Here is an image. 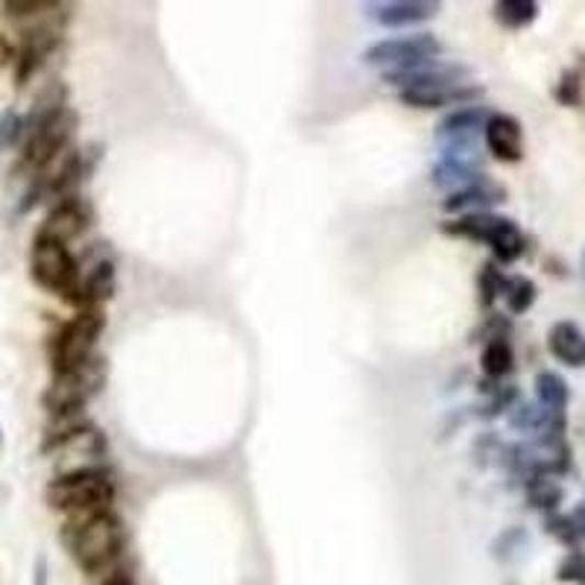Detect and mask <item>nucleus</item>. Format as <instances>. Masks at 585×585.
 <instances>
[{
	"instance_id": "7c9ffc66",
	"label": "nucleus",
	"mask_w": 585,
	"mask_h": 585,
	"mask_svg": "<svg viewBox=\"0 0 585 585\" xmlns=\"http://www.w3.org/2000/svg\"><path fill=\"white\" fill-rule=\"evenodd\" d=\"M105 585H135V583H132V580H126V577H121V574H117V577H112V580H109V583H105Z\"/></svg>"
},
{
	"instance_id": "c85d7f7f",
	"label": "nucleus",
	"mask_w": 585,
	"mask_h": 585,
	"mask_svg": "<svg viewBox=\"0 0 585 585\" xmlns=\"http://www.w3.org/2000/svg\"><path fill=\"white\" fill-rule=\"evenodd\" d=\"M556 577H560L562 583L585 585V551L574 548V551H571L569 556H565V560L560 562V569H556Z\"/></svg>"
},
{
	"instance_id": "f03ea898",
	"label": "nucleus",
	"mask_w": 585,
	"mask_h": 585,
	"mask_svg": "<svg viewBox=\"0 0 585 585\" xmlns=\"http://www.w3.org/2000/svg\"><path fill=\"white\" fill-rule=\"evenodd\" d=\"M44 454H53L59 460L61 474L86 472V469H103L109 457V442L105 434L91 421L53 419L47 439H44Z\"/></svg>"
},
{
	"instance_id": "a211bd4d",
	"label": "nucleus",
	"mask_w": 585,
	"mask_h": 585,
	"mask_svg": "<svg viewBox=\"0 0 585 585\" xmlns=\"http://www.w3.org/2000/svg\"><path fill=\"white\" fill-rule=\"evenodd\" d=\"M548 351L571 369L585 367V331L577 323L562 319L548 331Z\"/></svg>"
},
{
	"instance_id": "cd10ccee",
	"label": "nucleus",
	"mask_w": 585,
	"mask_h": 585,
	"mask_svg": "<svg viewBox=\"0 0 585 585\" xmlns=\"http://www.w3.org/2000/svg\"><path fill=\"white\" fill-rule=\"evenodd\" d=\"M21 138H24V117L18 112L0 114V153L21 144Z\"/></svg>"
},
{
	"instance_id": "c756f323",
	"label": "nucleus",
	"mask_w": 585,
	"mask_h": 585,
	"mask_svg": "<svg viewBox=\"0 0 585 585\" xmlns=\"http://www.w3.org/2000/svg\"><path fill=\"white\" fill-rule=\"evenodd\" d=\"M15 61V44L9 42L7 35H0V70Z\"/></svg>"
},
{
	"instance_id": "dca6fc26",
	"label": "nucleus",
	"mask_w": 585,
	"mask_h": 585,
	"mask_svg": "<svg viewBox=\"0 0 585 585\" xmlns=\"http://www.w3.org/2000/svg\"><path fill=\"white\" fill-rule=\"evenodd\" d=\"M483 97V88L474 82H460V86H437L419 88V91H402V103L413 109H446V105H474Z\"/></svg>"
},
{
	"instance_id": "2f4dec72",
	"label": "nucleus",
	"mask_w": 585,
	"mask_h": 585,
	"mask_svg": "<svg viewBox=\"0 0 585 585\" xmlns=\"http://www.w3.org/2000/svg\"><path fill=\"white\" fill-rule=\"evenodd\" d=\"M0 442H3V437H0Z\"/></svg>"
},
{
	"instance_id": "a878e982",
	"label": "nucleus",
	"mask_w": 585,
	"mask_h": 585,
	"mask_svg": "<svg viewBox=\"0 0 585 585\" xmlns=\"http://www.w3.org/2000/svg\"><path fill=\"white\" fill-rule=\"evenodd\" d=\"M553 97H556V103L569 105V109H577L583 105V79H580V70H565L553 88Z\"/></svg>"
},
{
	"instance_id": "5701e85b",
	"label": "nucleus",
	"mask_w": 585,
	"mask_h": 585,
	"mask_svg": "<svg viewBox=\"0 0 585 585\" xmlns=\"http://www.w3.org/2000/svg\"><path fill=\"white\" fill-rule=\"evenodd\" d=\"M527 492V504L533 509H542V513H556L565 498V490H562L560 483L553 481V477H533V481L525 483Z\"/></svg>"
},
{
	"instance_id": "f257e3e1",
	"label": "nucleus",
	"mask_w": 585,
	"mask_h": 585,
	"mask_svg": "<svg viewBox=\"0 0 585 585\" xmlns=\"http://www.w3.org/2000/svg\"><path fill=\"white\" fill-rule=\"evenodd\" d=\"M61 542L77 560L79 569L97 574V571L112 569L114 562L121 560L126 548V527L112 509L94 513V516H77L61 527Z\"/></svg>"
},
{
	"instance_id": "2eb2a0df",
	"label": "nucleus",
	"mask_w": 585,
	"mask_h": 585,
	"mask_svg": "<svg viewBox=\"0 0 585 585\" xmlns=\"http://www.w3.org/2000/svg\"><path fill=\"white\" fill-rule=\"evenodd\" d=\"M61 47V33H26L15 50V82L26 86Z\"/></svg>"
},
{
	"instance_id": "412c9836",
	"label": "nucleus",
	"mask_w": 585,
	"mask_h": 585,
	"mask_svg": "<svg viewBox=\"0 0 585 585\" xmlns=\"http://www.w3.org/2000/svg\"><path fill=\"white\" fill-rule=\"evenodd\" d=\"M481 367L490 381H500V378H507L516 369V355H513V346H509L507 337H498V340H490L483 346Z\"/></svg>"
},
{
	"instance_id": "f3484780",
	"label": "nucleus",
	"mask_w": 585,
	"mask_h": 585,
	"mask_svg": "<svg viewBox=\"0 0 585 585\" xmlns=\"http://www.w3.org/2000/svg\"><path fill=\"white\" fill-rule=\"evenodd\" d=\"M439 12L434 0H390V3H369L367 15L381 26H413Z\"/></svg>"
},
{
	"instance_id": "7ed1b4c3",
	"label": "nucleus",
	"mask_w": 585,
	"mask_h": 585,
	"mask_svg": "<svg viewBox=\"0 0 585 585\" xmlns=\"http://www.w3.org/2000/svg\"><path fill=\"white\" fill-rule=\"evenodd\" d=\"M44 500L56 513H68L70 518L94 516V513H109L114 500L112 474L105 469H86V472L59 474L50 481Z\"/></svg>"
},
{
	"instance_id": "9b49d317",
	"label": "nucleus",
	"mask_w": 585,
	"mask_h": 585,
	"mask_svg": "<svg viewBox=\"0 0 585 585\" xmlns=\"http://www.w3.org/2000/svg\"><path fill=\"white\" fill-rule=\"evenodd\" d=\"M472 70L460 65V61H425V65H413V68L393 70L384 74L386 86H395L398 91H419V88H437V86H460L469 82Z\"/></svg>"
},
{
	"instance_id": "393cba45",
	"label": "nucleus",
	"mask_w": 585,
	"mask_h": 585,
	"mask_svg": "<svg viewBox=\"0 0 585 585\" xmlns=\"http://www.w3.org/2000/svg\"><path fill=\"white\" fill-rule=\"evenodd\" d=\"M507 279L498 263L490 261L481 267V275H477V290H481V305L492 307L504 296V288H507Z\"/></svg>"
},
{
	"instance_id": "6ab92c4d",
	"label": "nucleus",
	"mask_w": 585,
	"mask_h": 585,
	"mask_svg": "<svg viewBox=\"0 0 585 585\" xmlns=\"http://www.w3.org/2000/svg\"><path fill=\"white\" fill-rule=\"evenodd\" d=\"M490 117L492 112L490 109H483V105H463V109H457V112H451L448 117H442V123L437 126V138H477Z\"/></svg>"
},
{
	"instance_id": "39448f33",
	"label": "nucleus",
	"mask_w": 585,
	"mask_h": 585,
	"mask_svg": "<svg viewBox=\"0 0 585 585\" xmlns=\"http://www.w3.org/2000/svg\"><path fill=\"white\" fill-rule=\"evenodd\" d=\"M448 237H465L474 244H486L495 255V263H516L527 252V235L518 228L516 220L500 214H463L448 220L442 226Z\"/></svg>"
},
{
	"instance_id": "4468645a",
	"label": "nucleus",
	"mask_w": 585,
	"mask_h": 585,
	"mask_svg": "<svg viewBox=\"0 0 585 585\" xmlns=\"http://www.w3.org/2000/svg\"><path fill=\"white\" fill-rule=\"evenodd\" d=\"M483 140L492 156L504 165H516L525 158V130L513 114L492 112V117L483 126Z\"/></svg>"
},
{
	"instance_id": "423d86ee",
	"label": "nucleus",
	"mask_w": 585,
	"mask_h": 585,
	"mask_svg": "<svg viewBox=\"0 0 585 585\" xmlns=\"http://www.w3.org/2000/svg\"><path fill=\"white\" fill-rule=\"evenodd\" d=\"M103 381L105 369L100 358L88 360L86 367L70 369V372H59V375H53L50 386L44 390V410L50 413L53 419H74L100 393Z\"/></svg>"
},
{
	"instance_id": "f8f14e48",
	"label": "nucleus",
	"mask_w": 585,
	"mask_h": 585,
	"mask_svg": "<svg viewBox=\"0 0 585 585\" xmlns=\"http://www.w3.org/2000/svg\"><path fill=\"white\" fill-rule=\"evenodd\" d=\"M91 223V209L82 196H68V200L53 202V209L47 211L42 228L35 232V237L42 240H56V244L68 246L70 240H77Z\"/></svg>"
},
{
	"instance_id": "4be33fe9",
	"label": "nucleus",
	"mask_w": 585,
	"mask_h": 585,
	"mask_svg": "<svg viewBox=\"0 0 585 585\" xmlns=\"http://www.w3.org/2000/svg\"><path fill=\"white\" fill-rule=\"evenodd\" d=\"M495 21L507 30H525L539 18V3L536 0H498L495 7Z\"/></svg>"
},
{
	"instance_id": "bb28decb",
	"label": "nucleus",
	"mask_w": 585,
	"mask_h": 585,
	"mask_svg": "<svg viewBox=\"0 0 585 585\" xmlns=\"http://www.w3.org/2000/svg\"><path fill=\"white\" fill-rule=\"evenodd\" d=\"M544 530H548L553 539H560L562 544H569L571 551H574V548L583 542V539H580L577 525H574V518L562 516V513H551V516L544 518Z\"/></svg>"
},
{
	"instance_id": "0eeeda50",
	"label": "nucleus",
	"mask_w": 585,
	"mask_h": 585,
	"mask_svg": "<svg viewBox=\"0 0 585 585\" xmlns=\"http://www.w3.org/2000/svg\"><path fill=\"white\" fill-rule=\"evenodd\" d=\"M105 328V316L100 307L94 311H77V316L59 328V334L50 340V363L53 372H70V369L86 367L94 360V349L100 334Z\"/></svg>"
},
{
	"instance_id": "ddd939ff",
	"label": "nucleus",
	"mask_w": 585,
	"mask_h": 585,
	"mask_svg": "<svg viewBox=\"0 0 585 585\" xmlns=\"http://www.w3.org/2000/svg\"><path fill=\"white\" fill-rule=\"evenodd\" d=\"M500 202H507V188L483 173L477 176L474 182L463 184L460 191L448 193L442 209H446L448 214H460V217H463V214H486V211L500 205Z\"/></svg>"
},
{
	"instance_id": "9d476101",
	"label": "nucleus",
	"mask_w": 585,
	"mask_h": 585,
	"mask_svg": "<svg viewBox=\"0 0 585 585\" xmlns=\"http://www.w3.org/2000/svg\"><path fill=\"white\" fill-rule=\"evenodd\" d=\"M3 15L26 33H61L70 21V7L50 3V0H9L3 3Z\"/></svg>"
},
{
	"instance_id": "1a4fd4ad",
	"label": "nucleus",
	"mask_w": 585,
	"mask_h": 585,
	"mask_svg": "<svg viewBox=\"0 0 585 585\" xmlns=\"http://www.w3.org/2000/svg\"><path fill=\"white\" fill-rule=\"evenodd\" d=\"M439 53H442V42H439L437 35L416 33L372 44V47L363 53V61L372 65V68H384V74H393V70L413 68V65L437 61Z\"/></svg>"
},
{
	"instance_id": "aec40b11",
	"label": "nucleus",
	"mask_w": 585,
	"mask_h": 585,
	"mask_svg": "<svg viewBox=\"0 0 585 585\" xmlns=\"http://www.w3.org/2000/svg\"><path fill=\"white\" fill-rule=\"evenodd\" d=\"M536 398L542 404L544 410L565 413L571 402V386L569 381L556 372H539L536 375Z\"/></svg>"
},
{
	"instance_id": "b1692460",
	"label": "nucleus",
	"mask_w": 585,
	"mask_h": 585,
	"mask_svg": "<svg viewBox=\"0 0 585 585\" xmlns=\"http://www.w3.org/2000/svg\"><path fill=\"white\" fill-rule=\"evenodd\" d=\"M536 296H539V290H536V284L527 279V275H513V279H507L504 299H507L509 314H527V311L536 305Z\"/></svg>"
},
{
	"instance_id": "20e7f679",
	"label": "nucleus",
	"mask_w": 585,
	"mask_h": 585,
	"mask_svg": "<svg viewBox=\"0 0 585 585\" xmlns=\"http://www.w3.org/2000/svg\"><path fill=\"white\" fill-rule=\"evenodd\" d=\"M79 117L77 112L65 105L61 112L50 114L47 121H42L38 126L24 132L21 138V158H18V170L26 176L44 173L53 161H59L65 153L70 149V140L77 135Z\"/></svg>"
},
{
	"instance_id": "6e6552de",
	"label": "nucleus",
	"mask_w": 585,
	"mask_h": 585,
	"mask_svg": "<svg viewBox=\"0 0 585 585\" xmlns=\"http://www.w3.org/2000/svg\"><path fill=\"white\" fill-rule=\"evenodd\" d=\"M30 275L47 293L68 299L70 290L77 288L79 261L70 255V249L65 244L35 237L33 249H30Z\"/></svg>"
}]
</instances>
